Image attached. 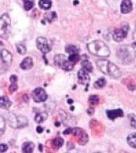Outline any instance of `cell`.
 <instances>
[{
    "label": "cell",
    "mask_w": 136,
    "mask_h": 153,
    "mask_svg": "<svg viewBox=\"0 0 136 153\" xmlns=\"http://www.w3.org/2000/svg\"><path fill=\"white\" fill-rule=\"evenodd\" d=\"M98 68L100 69V71L108 75L109 76L114 79H117L121 76V72L119 69L115 64L112 63L109 61L105 59H100L96 61Z\"/></svg>",
    "instance_id": "obj_1"
},
{
    "label": "cell",
    "mask_w": 136,
    "mask_h": 153,
    "mask_svg": "<svg viewBox=\"0 0 136 153\" xmlns=\"http://www.w3.org/2000/svg\"><path fill=\"white\" fill-rule=\"evenodd\" d=\"M117 57L123 64H130L136 57V51L131 45H123L118 49Z\"/></svg>",
    "instance_id": "obj_2"
},
{
    "label": "cell",
    "mask_w": 136,
    "mask_h": 153,
    "mask_svg": "<svg viewBox=\"0 0 136 153\" xmlns=\"http://www.w3.org/2000/svg\"><path fill=\"white\" fill-rule=\"evenodd\" d=\"M88 50L91 53L98 57H107L109 56L110 50L103 42L100 40L93 41L88 45Z\"/></svg>",
    "instance_id": "obj_3"
},
{
    "label": "cell",
    "mask_w": 136,
    "mask_h": 153,
    "mask_svg": "<svg viewBox=\"0 0 136 153\" xmlns=\"http://www.w3.org/2000/svg\"><path fill=\"white\" fill-rule=\"evenodd\" d=\"M11 20L8 14H3L0 17V37L7 39L10 36Z\"/></svg>",
    "instance_id": "obj_4"
},
{
    "label": "cell",
    "mask_w": 136,
    "mask_h": 153,
    "mask_svg": "<svg viewBox=\"0 0 136 153\" xmlns=\"http://www.w3.org/2000/svg\"><path fill=\"white\" fill-rule=\"evenodd\" d=\"M8 123L14 128H22L28 124V120L23 116L16 117L13 113H10L8 117Z\"/></svg>",
    "instance_id": "obj_5"
},
{
    "label": "cell",
    "mask_w": 136,
    "mask_h": 153,
    "mask_svg": "<svg viewBox=\"0 0 136 153\" xmlns=\"http://www.w3.org/2000/svg\"><path fill=\"white\" fill-rule=\"evenodd\" d=\"M55 64L65 71H71L73 69L74 64L66 59V57L63 54L56 55L54 57Z\"/></svg>",
    "instance_id": "obj_6"
},
{
    "label": "cell",
    "mask_w": 136,
    "mask_h": 153,
    "mask_svg": "<svg viewBox=\"0 0 136 153\" xmlns=\"http://www.w3.org/2000/svg\"><path fill=\"white\" fill-rule=\"evenodd\" d=\"M31 95H32L33 101L36 103L44 102L47 100L48 97L47 93L45 91V89H43L42 88H36L32 92Z\"/></svg>",
    "instance_id": "obj_7"
},
{
    "label": "cell",
    "mask_w": 136,
    "mask_h": 153,
    "mask_svg": "<svg viewBox=\"0 0 136 153\" xmlns=\"http://www.w3.org/2000/svg\"><path fill=\"white\" fill-rule=\"evenodd\" d=\"M37 47L44 54L47 53L51 50V47L48 43L47 39L44 37H38L37 38Z\"/></svg>",
    "instance_id": "obj_8"
},
{
    "label": "cell",
    "mask_w": 136,
    "mask_h": 153,
    "mask_svg": "<svg viewBox=\"0 0 136 153\" xmlns=\"http://www.w3.org/2000/svg\"><path fill=\"white\" fill-rule=\"evenodd\" d=\"M0 56H1V59H2V61L6 65L10 66L11 65L12 61H13V56L8 50H5V49L1 50Z\"/></svg>",
    "instance_id": "obj_9"
},
{
    "label": "cell",
    "mask_w": 136,
    "mask_h": 153,
    "mask_svg": "<svg viewBox=\"0 0 136 153\" xmlns=\"http://www.w3.org/2000/svg\"><path fill=\"white\" fill-rule=\"evenodd\" d=\"M126 34H127V31L123 29H117L112 33V38L115 42H119L126 38Z\"/></svg>",
    "instance_id": "obj_10"
},
{
    "label": "cell",
    "mask_w": 136,
    "mask_h": 153,
    "mask_svg": "<svg viewBox=\"0 0 136 153\" xmlns=\"http://www.w3.org/2000/svg\"><path fill=\"white\" fill-rule=\"evenodd\" d=\"M77 76H78V80L80 83L82 85H88L89 81H90V77H89L88 72L85 71L84 69H81L78 72Z\"/></svg>",
    "instance_id": "obj_11"
},
{
    "label": "cell",
    "mask_w": 136,
    "mask_h": 153,
    "mask_svg": "<svg viewBox=\"0 0 136 153\" xmlns=\"http://www.w3.org/2000/svg\"><path fill=\"white\" fill-rule=\"evenodd\" d=\"M122 14H128L132 10V2L131 0H123L120 7Z\"/></svg>",
    "instance_id": "obj_12"
},
{
    "label": "cell",
    "mask_w": 136,
    "mask_h": 153,
    "mask_svg": "<svg viewBox=\"0 0 136 153\" xmlns=\"http://www.w3.org/2000/svg\"><path fill=\"white\" fill-rule=\"evenodd\" d=\"M107 117L110 120H115L117 117H122L123 116V112L120 108L115 110H107Z\"/></svg>",
    "instance_id": "obj_13"
},
{
    "label": "cell",
    "mask_w": 136,
    "mask_h": 153,
    "mask_svg": "<svg viewBox=\"0 0 136 153\" xmlns=\"http://www.w3.org/2000/svg\"><path fill=\"white\" fill-rule=\"evenodd\" d=\"M20 67H21V69H24V70L31 69L33 67V60H32V58L30 57L24 58L22 60V62H21V64H20Z\"/></svg>",
    "instance_id": "obj_14"
},
{
    "label": "cell",
    "mask_w": 136,
    "mask_h": 153,
    "mask_svg": "<svg viewBox=\"0 0 136 153\" xmlns=\"http://www.w3.org/2000/svg\"><path fill=\"white\" fill-rule=\"evenodd\" d=\"M11 105V101L9 100L7 97H0V108L3 109H7L9 108Z\"/></svg>",
    "instance_id": "obj_15"
},
{
    "label": "cell",
    "mask_w": 136,
    "mask_h": 153,
    "mask_svg": "<svg viewBox=\"0 0 136 153\" xmlns=\"http://www.w3.org/2000/svg\"><path fill=\"white\" fill-rule=\"evenodd\" d=\"M34 148V144L32 142H26L23 143L21 150L23 153H32Z\"/></svg>",
    "instance_id": "obj_16"
},
{
    "label": "cell",
    "mask_w": 136,
    "mask_h": 153,
    "mask_svg": "<svg viewBox=\"0 0 136 153\" xmlns=\"http://www.w3.org/2000/svg\"><path fill=\"white\" fill-rule=\"evenodd\" d=\"M47 118H48L47 112H41L36 115L35 117H34V120H35V122L38 123V124H41V123H42L43 121L46 120Z\"/></svg>",
    "instance_id": "obj_17"
},
{
    "label": "cell",
    "mask_w": 136,
    "mask_h": 153,
    "mask_svg": "<svg viewBox=\"0 0 136 153\" xmlns=\"http://www.w3.org/2000/svg\"><path fill=\"white\" fill-rule=\"evenodd\" d=\"M127 143L131 147L136 148V132H133L127 136Z\"/></svg>",
    "instance_id": "obj_18"
},
{
    "label": "cell",
    "mask_w": 136,
    "mask_h": 153,
    "mask_svg": "<svg viewBox=\"0 0 136 153\" xmlns=\"http://www.w3.org/2000/svg\"><path fill=\"white\" fill-rule=\"evenodd\" d=\"M39 7L42 10H49L52 6V2L50 0H40L39 1Z\"/></svg>",
    "instance_id": "obj_19"
},
{
    "label": "cell",
    "mask_w": 136,
    "mask_h": 153,
    "mask_svg": "<svg viewBox=\"0 0 136 153\" xmlns=\"http://www.w3.org/2000/svg\"><path fill=\"white\" fill-rule=\"evenodd\" d=\"M82 68L88 73H91L93 70L92 65L91 64V62L88 60H84V61L82 62Z\"/></svg>",
    "instance_id": "obj_20"
},
{
    "label": "cell",
    "mask_w": 136,
    "mask_h": 153,
    "mask_svg": "<svg viewBox=\"0 0 136 153\" xmlns=\"http://www.w3.org/2000/svg\"><path fill=\"white\" fill-rule=\"evenodd\" d=\"M67 53H69V54H74V53H78L79 49L74 45H68L65 48Z\"/></svg>",
    "instance_id": "obj_21"
},
{
    "label": "cell",
    "mask_w": 136,
    "mask_h": 153,
    "mask_svg": "<svg viewBox=\"0 0 136 153\" xmlns=\"http://www.w3.org/2000/svg\"><path fill=\"white\" fill-rule=\"evenodd\" d=\"M79 137H80V138H79L78 142L81 145H84V144H86V143H88V136L84 131H83V132L79 136Z\"/></svg>",
    "instance_id": "obj_22"
},
{
    "label": "cell",
    "mask_w": 136,
    "mask_h": 153,
    "mask_svg": "<svg viewBox=\"0 0 136 153\" xmlns=\"http://www.w3.org/2000/svg\"><path fill=\"white\" fill-rule=\"evenodd\" d=\"M52 145L56 147L57 148H60L61 147H62L63 145V143H64V140H63V139L61 138V137H57V138H55L52 142Z\"/></svg>",
    "instance_id": "obj_23"
},
{
    "label": "cell",
    "mask_w": 136,
    "mask_h": 153,
    "mask_svg": "<svg viewBox=\"0 0 136 153\" xmlns=\"http://www.w3.org/2000/svg\"><path fill=\"white\" fill-rule=\"evenodd\" d=\"M105 85H106V80L104 78H100L95 82L94 87L96 88H101L104 87Z\"/></svg>",
    "instance_id": "obj_24"
},
{
    "label": "cell",
    "mask_w": 136,
    "mask_h": 153,
    "mask_svg": "<svg viewBox=\"0 0 136 153\" xmlns=\"http://www.w3.org/2000/svg\"><path fill=\"white\" fill-rule=\"evenodd\" d=\"M45 19H47L48 22H52V21H54L55 19H57V14L55 12H49L47 14H45Z\"/></svg>",
    "instance_id": "obj_25"
},
{
    "label": "cell",
    "mask_w": 136,
    "mask_h": 153,
    "mask_svg": "<svg viewBox=\"0 0 136 153\" xmlns=\"http://www.w3.org/2000/svg\"><path fill=\"white\" fill-rule=\"evenodd\" d=\"M34 2L32 0H24V8L26 10H30L33 8Z\"/></svg>",
    "instance_id": "obj_26"
},
{
    "label": "cell",
    "mask_w": 136,
    "mask_h": 153,
    "mask_svg": "<svg viewBox=\"0 0 136 153\" xmlns=\"http://www.w3.org/2000/svg\"><path fill=\"white\" fill-rule=\"evenodd\" d=\"M128 119L130 120V124H131V127L134 128H136V115L129 114Z\"/></svg>",
    "instance_id": "obj_27"
},
{
    "label": "cell",
    "mask_w": 136,
    "mask_h": 153,
    "mask_svg": "<svg viewBox=\"0 0 136 153\" xmlns=\"http://www.w3.org/2000/svg\"><path fill=\"white\" fill-rule=\"evenodd\" d=\"M5 127H6V122L5 119L2 116H0V136H2L5 131Z\"/></svg>",
    "instance_id": "obj_28"
},
{
    "label": "cell",
    "mask_w": 136,
    "mask_h": 153,
    "mask_svg": "<svg viewBox=\"0 0 136 153\" xmlns=\"http://www.w3.org/2000/svg\"><path fill=\"white\" fill-rule=\"evenodd\" d=\"M88 101H89V103H90L91 105H97L98 103H99V97H98V96L96 95H92L90 96V97L88 99Z\"/></svg>",
    "instance_id": "obj_29"
},
{
    "label": "cell",
    "mask_w": 136,
    "mask_h": 153,
    "mask_svg": "<svg viewBox=\"0 0 136 153\" xmlns=\"http://www.w3.org/2000/svg\"><path fill=\"white\" fill-rule=\"evenodd\" d=\"M17 50H18V53L23 55L26 53V46L24 45H22V44H18V45H17Z\"/></svg>",
    "instance_id": "obj_30"
},
{
    "label": "cell",
    "mask_w": 136,
    "mask_h": 153,
    "mask_svg": "<svg viewBox=\"0 0 136 153\" xmlns=\"http://www.w3.org/2000/svg\"><path fill=\"white\" fill-rule=\"evenodd\" d=\"M80 60V56H79L78 53H74V54H70V56L69 57V61L71 62L72 63H75V62H78Z\"/></svg>",
    "instance_id": "obj_31"
},
{
    "label": "cell",
    "mask_w": 136,
    "mask_h": 153,
    "mask_svg": "<svg viewBox=\"0 0 136 153\" xmlns=\"http://www.w3.org/2000/svg\"><path fill=\"white\" fill-rule=\"evenodd\" d=\"M17 89H18V85L16 83H12L9 88V90L10 93H14Z\"/></svg>",
    "instance_id": "obj_32"
},
{
    "label": "cell",
    "mask_w": 136,
    "mask_h": 153,
    "mask_svg": "<svg viewBox=\"0 0 136 153\" xmlns=\"http://www.w3.org/2000/svg\"><path fill=\"white\" fill-rule=\"evenodd\" d=\"M7 149H8V146L7 144H5V143L0 144V153L5 152L6 151H7Z\"/></svg>",
    "instance_id": "obj_33"
},
{
    "label": "cell",
    "mask_w": 136,
    "mask_h": 153,
    "mask_svg": "<svg viewBox=\"0 0 136 153\" xmlns=\"http://www.w3.org/2000/svg\"><path fill=\"white\" fill-rule=\"evenodd\" d=\"M10 80L11 81V83H16L17 81H18V77H17L16 75H11Z\"/></svg>",
    "instance_id": "obj_34"
},
{
    "label": "cell",
    "mask_w": 136,
    "mask_h": 153,
    "mask_svg": "<svg viewBox=\"0 0 136 153\" xmlns=\"http://www.w3.org/2000/svg\"><path fill=\"white\" fill-rule=\"evenodd\" d=\"M43 128L42 127H41V126H38L37 127V131H38V133H41V132H43Z\"/></svg>",
    "instance_id": "obj_35"
},
{
    "label": "cell",
    "mask_w": 136,
    "mask_h": 153,
    "mask_svg": "<svg viewBox=\"0 0 136 153\" xmlns=\"http://www.w3.org/2000/svg\"><path fill=\"white\" fill-rule=\"evenodd\" d=\"M71 131H72V128H69L66 129V130H65V131H64V134H65V135H67V134H69V133H70Z\"/></svg>",
    "instance_id": "obj_36"
},
{
    "label": "cell",
    "mask_w": 136,
    "mask_h": 153,
    "mask_svg": "<svg viewBox=\"0 0 136 153\" xmlns=\"http://www.w3.org/2000/svg\"><path fill=\"white\" fill-rule=\"evenodd\" d=\"M40 150L42 151V145L41 144H40Z\"/></svg>",
    "instance_id": "obj_37"
},
{
    "label": "cell",
    "mask_w": 136,
    "mask_h": 153,
    "mask_svg": "<svg viewBox=\"0 0 136 153\" xmlns=\"http://www.w3.org/2000/svg\"><path fill=\"white\" fill-rule=\"evenodd\" d=\"M2 45H3V43H2V42L0 41V46H2Z\"/></svg>",
    "instance_id": "obj_38"
},
{
    "label": "cell",
    "mask_w": 136,
    "mask_h": 153,
    "mask_svg": "<svg viewBox=\"0 0 136 153\" xmlns=\"http://www.w3.org/2000/svg\"><path fill=\"white\" fill-rule=\"evenodd\" d=\"M69 104H71V103H72V100H69Z\"/></svg>",
    "instance_id": "obj_39"
},
{
    "label": "cell",
    "mask_w": 136,
    "mask_h": 153,
    "mask_svg": "<svg viewBox=\"0 0 136 153\" xmlns=\"http://www.w3.org/2000/svg\"><path fill=\"white\" fill-rule=\"evenodd\" d=\"M95 153H100V152H95Z\"/></svg>",
    "instance_id": "obj_40"
}]
</instances>
